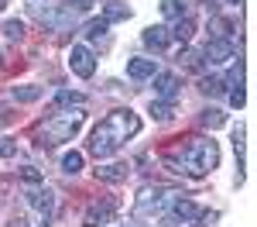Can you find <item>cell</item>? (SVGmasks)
I'll use <instances>...</instances> for the list:
<instances>
[{
  "label": "cell",
  "mask_w": 257,
  "mask_h": 227,
  "mask_svg": "<svg viewBox=\"0 0 257 227\" xmlns=\"http://www.w3.org/2000/svg\"><path fill=\"white\" fill-rule=\"evenodd\" d=\"M141 131V117L134 110H113V114H106L99 127L93 131V138H89V155H96V159H110L113 152H120L127 138H134Z\"/></svg>",
  "instance_id": "obj_1"
},
{
  "label": "cell",
  "mask_w": 257,
  "mask_h": 227,
  "mask_svg": "<svg viewBox=\"0 0 257 227\" xmlns=\"http://www.w3.org/2000/svg\"><path fill=\"white\" fill-rule=\"evenodd\" d=\"M219 162V148L216 141H209V138H189V141L178 148V162L175 159H168V169H175V172H185V176H206V172H213Z\"/></svg>",
  "instance_id": "obj_2"
},
{
  "label": "cell",
  "mask_w": 257,
  "mask_h": 227,
  "mask_svg": "<svg viewBox=\"0 0 257 227\" xmlns=\"http://www.w3.org/2000/svg\"><path fill=\"white\" fill-rule=\"evenodd\" d=\"M86 121V110L82 107H72V110H62V114H52L48 121L35 131V141L38 144H62V141H72L76 131Z\"/></svg>",
  "instance_id": "obj_3"
},
{
  "label": "cell",
  "mask_w": 257,
  "mask_h": 227,
  "mask_svg": "<svg viewBox=\"0 0 257 227\" xmlns=\"http://www.w3.org/2000/svg\"><path fill=\"white\" fill-rule=\"evenodd\" d=\"M182 193H175V189H165V186H144L138 196H134V220H155V217H161L168 206L175 203Z\"/></svg>",
  "instance_id": "obj_4"
},
{
  "label": "cell",
  "mask_w": 257,
  "mask_h": 227,
  "mask_svg": "<svg viewBox=\"0 0 257 227\" xmlns=\"http://www.w3.org/2000/svg\"><path fill=\"white\" fill-rule=\"evenodd\" d=\"M35 18H38L45 28H52V31H65V28H72V24L79 21V11H72L69 4H65V7H38V4H35Z\"/></svg>",
  "instance_id": "obj_5"
},
{
  "label": "cell",
  "mask_w": 257,
  "mask_h": 227,
  "mask_svg": "<svg viewBox=\"0 0 257 227\" xmlns=\"http://www.w3.org/2000/svg\"><path fill=\"white\" fill-rule=\"evenodd\" d=\"M199 217V206L192 203V200H185V196H178L175 203L168 206L165 213H161V220H165V227H182V224H192Z\"/></svg>",
  "instance_id": "obj_6"
},
{
  "label": "cell",
  "mask_w": 257,
  "mask_h": 227,
  "mask_svg": "<svg viewBox=\"0 0 257 227\" xmlns=\"http://www.w3.org/2000/svg\"><path fill=\"white\" fill-rule=\"evenodd\" d=\"M69 69L82 76V80H89L93 72H96V55H93V48H86V45H72V52H69Z\"/></svg>",
  "instance_id": "obj_7"
},
{
  "label": "cell",
  "mask_w": 257,
  "mask_h": 227,
  "mask_svg": "<svg viewBox=\"0 0 257 227\" xmlns=\"http://www.w3.org/2000/svg\"><path fill=\"white\" fill-rule=\"evenodd\" d=\"M233 59V41L230 38H213L206 41V48H202V62H209V65H223V62Z\"/></svg>",
  "instance_id": "obj_8"
},
{
  "label": "cell",
  "mask_w": 257,
  "mask_h": 227,
  "mask_svg": "<svg viewBox=\"0 0 257 227\" xmlns=\"http://www.w3.org/2000/svg\"><path fill=\"white\" fill-rule=\"evenodd\" d=\"M24 200H28L31 210H38L41 217H52V210H55V193H52V189H45V186H41V189H28V193H24Z\"/></svg>",
  "instance_id": "obj_9"
},
{
  "label": "cell",
  "mask_w": 257,
  "mask_h": 227,
  "mask_svg": "<svg viewBox=\"0 0 257 227\" xmlns=\"http://www.w3.org/2000/svg\"><path fill=\"white\" fill-rule=\"evenodd\" d=\"M113 213H117V203L113 200H103V203H89L86 210V224L89 227H99V224H113Z\"/></svg>",
  "instance_id": "obj_10"
},
{
  "label": "cell",
  "mask_w": 257,
  "mask_h": 227,
  "mask_svg": "<svg viewBox=\"0 0 257 227\" xmlns=\"http://www.w3.org/2000/svg\"><path fill=\"white\" fill-rule=\"evenodd\" d=\"M151 80H155V90H158V97L165 103H175L178 100V90H182V86H178L175 72H155Z\"/></svg>",
  "instance_id": "obj_11"
},
{
  "label": "cell",
  "mask_w": 257,
  "mask_h": 227,
  "mask_svg": "<svg viewBox=\"0 0 257 227\" xmlns=\"http://www.w3.org/2000/svg\"><path fill=\"white\" fill-rule=\"evenodd\" d=\"M158 72V62L155 59H131L127 62V76L131 80H151Z\"/></svg>",
  "instance_id": "obj_12"
},
{
  "label": "cell",
  "mask_w": 257,
  "mask_h": 227,
  "mask_svg": "<svg viewBox=\"0 0 257 227\" xmlns=\"http://www.w3.org/2000/svg\"><path fill=\"white\" fill-rule=\"evenodd\" d=\"M168 41H172V35H168V28H165V24H155V28H148V31H144V45H148V48H155V52H161Z\"/></svg>",
  "instance_id": "obj_13"
},
{
  "label": "cell",
  "mask_w": 257,
  "mask_h": 227,
  "mask_svg": "<svg viewBox=\"0 0 257 227\" xmlns=\"http://www.w3.org/2000/svg\"><path fill=\"white\" fill-rule=\"evenodd\" d=\"M127 165L123 162H110V165H99L96 169V179H103V183H120V179H127Z\"/></svg>",
  "instance_id": "obj_14"
},
{
  "label": "cell",
  "mask_w": 257,
  "mask_h": 227,
  "mask_svg": "<svg viewBox=\"0 0 257 227\" xmlns=\"http://www.w3.org/2000/svg\"><path fill=\"white\" fill-rule=\"evenodd\" d=\"M192 31H196L192 18H175V24L168 28V35H172L175 41H189V38H192Z\"/></svg>",
  "instance_id": "obj_15"
},
{
  "label": "cell",
  "mask_w": 257,
  "mask_h": 227,
  "mask_svg": "<svg viewBox=\"0 0 257 227\" xmlns=\"http://www.w3.org/2000/svg\"><path fill=\"white\" fill-rule=\"evenodd\" d=\"M131 18V7L127 4H120V0H113V4H103V21L110 24V21H127Z\"/></svg>",
  "instance_id": "obj_16"
},
{
  "label": "cell",
  "mask_w": 257,
  "mask_h": 227,
  "mask_svg": "<svg viewBox=\"0 0 257 227\" xmlns=\"http://www.w3.org/2000/svg\"><path fill=\"white\" fill-rule=\"evenodd\" d=\"M79 169H82V155H79V152H65V155H62V172L76 176Z\"/></svg>",
  "instance_id": "obj_17"
},
{
  "label": "cell",
  "mask_w": 257,
  "mask_h": 227,
  "mask_svg": "<svg viewBox=\"0 0 257 227\" xmlns=\"http://www.w3.org/2000/svg\"><path fill=\"white\" fill-rule=\"evenodd\" d=\"M86 38L106 45V21H89V24H86Z\"/></svg>",
  "instance_id": "obj_18"
},
{
  "label": "cell",
  "mask_w": 257,
  "mask_h": 227,
  "mask_svg": "<svg viewBox=\"0 0 257 227\" xmlns=\"http://www.w3.org/2000/svg\"><path fill=\"white\" fill-rule=\"evenodd\" d=\"M82 93H72V90H62L59 97H55V107H82Z\"/></svg>",
  "instance_id": "obj_19"
},
{
  "label": "cell",
  "mask_w": 257,
  "mask_h": 227,
  "mask_svg": "<svg viewBox=\"0 0 257 227\" xmlns=\"http://www.w3.org/2000/svg\"><path fill=\"white\" fill-rule=\"evenodd\" d=\"M38 97H41V86H14V100H21V103H31Z\"/></svg>",
  "instance_id": "obj_20"
},
{
  "label": "cell",
  "mask_w": 257,
  "mask_h": 227,
  "mask_svg": "<svg viewBox=\"0 0 257 227\" xmlns=\"http://www.w3.org/2000/svg\"><path fill=\"white\" fill-rule=\"evenodd\" d=\"M199 90H202V93H209V97H216V93H223V90H226V80H219V76H206Z\"/></svg>",
  "instance_id": "obj_21"
},
{
  "label": "cell",
  "mask_w": 257,
  "mask_h": 227,
  "mask_svg": "<svg viewBox=\"0 0 257 227\" xmlns=\"http://www.w3.org/2000/svg\"><path fill=\"white\" fill-rule=\"evenodd\" d=\"M199 121H202V127H223V121H226V117L219 114L216 107H209V110H202V117H199Z\"/></svg>",
  "instance_id": "obj_22"
},
{
  "label": "cell",
  "mask_w": 257,
  "mask_h": 227,
  "mask_svg": "<svg viewBox=\"0 0 257 227\" xmlns=\"http://www.w3.org/2000/svg\"><path fill=\"white\" fill-rule=\"evenodd\" d=\"M161 11H165V18H185V4L182 0H165Z\"/></svg>",
  "instance_id": "obj_23"
},
{
  "label": "cell",
  "mask_w": 257,
  "mask_h": 227,
  "mask_svg": "<svg viewBox=\"0 0 257 227\" xmlns=\"http://www.w3.org/2000/svg\"><path fill=\"white\" fill-rule=\"evenodd\" d=\"M151 114H155V117H158V121H168V117H172V114H175V107H172V103H151Z\"/></svg>",
  "instance_id": "obj_24"
},
{
  "label": "cell",
  "mask_w": 257,
  "mask_h": 227,
  "mask_svg": "<svg viewBox=\"0 0 257 227\" xmlns=\"http://www.w3.org/2000/svg\"><path fill=\"white\" fill-rule=\"evenodd\" d=\"M4 35L11 41H18L21 35H24V24H21V21H4Z\"/></svg>",
  "instance_id": "obj_25"
},
{
  "label": "cell",
  "mask_w": 257,
  "mask_h": 227,
  "mask_svg": "<svg viewBox=\"0 0 257 227\" xmlns=\"http://www.w3.org/2000/svg\"><path fill=\"white\" fill-rule=\"evenodd\" d=\"M11 227H48V217H38L35 224H31L28 217H14V220H11Z\"/></svg>",
  "instance_id": "obj_26"
},
{
  "label": "cell",
  "mask_w": 257,
  "mask_h": 227,
  "mask_svg": "<svg viewBox=\"0 0 257 227\" xmlns=\"http://www.w3.org/2000/svg\"><path fill=\"white\" fill-rule=\"evenodd\" d=\"M11 155H18V141H11V138H0V159H11Z\"/></svg>",
  "instance_id": "obj_27"
},
{
  "label": "cell",
  "mask_w": 257,
  "mask_h": 227,
  "mask_svg": "<svg viewBox=\"0 0 257 227\" xmlns=\"http://www.w3.org/2000/svg\"><path fill=\"white\" fill-rule=\"evenodd\" d=\"M21 179H24V183H41V172L35 165H24V169H21Z\"/></svg>",
  "instance_id": "obj_28"
},
{
  "label": "cell",
  "mask_w": 257,
  "mask_h": 227,
  "mask_svg": "<svg viewBox=\"0 0 257 227\" xmlns=\"http://www.w3.org/2000/svg\"><path fill=\"white\" fill-rule=\"evenodd\" d=\"M230 103H233V107H243V86H233V90H230Z\"/></svg>",
  "instance_id": "obj_29"
},
{
  "label": "cell",
  "mask_w": 257,
  "mask_h": 227,
  "mask_svg": "<svg viewBox=\"0 0 257 227\" xmlns=\"http://www.w3.org/2000/svg\"><path fill=\"white\" fill-rule=\"evenodd\" d=\"M93 4H96V0H69V7H72V11H89V7H93Z\"/></svg>",
  "instance_id": "obj_30"
},
{
  "label": "cell",
  "mask_w": 257,
  "mask_h": 227,
  "mask_svg": "<svg viewBox=\"0 0 257 227\" xmlns=\"http://www.w3.org/2000/svg\"><path fill=\"white\" fill-rule=\"evenodd\" d=\"M226 4H243V0H226Z\"/></svg>",
  "instance_id": "obj_31"
},
{
  "label": "cell",
  "mask_w": 257,
  "mask_h": 227,
  "mask_svg": "<svg viewBox=\"0 0 257 227\" xmlns=\"http://www.w3.org/2000/svg\"><path fill=\"white\" fill-rule=\"evenodd\" d=\"M0 7H4V0H0Z\"/></svg>",
  "instance_id": "obj_32"
},
{
  "label": "cell",
  "mask_w": 257,
  "mask_h": 227,
  "mask_svg": "<svg viewBox=\"0 0 257 227\" xmlns=\"http://www.w3.org/2000/svg\"><path fill=\"white\" fill-rule=\"evenodd\" d=\"M127 227H131V224H127Z\"/></svg>",
  "instance_id": "obj_33"
}]
</instances>
